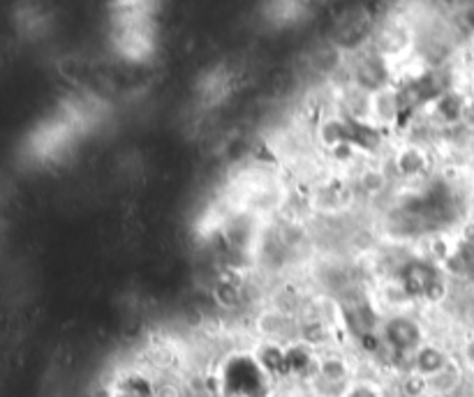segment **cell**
Here are the masks:
<instances>
[{
	"label": "cell",
	"mask_w": 474,
	"mask_h": 397,
	"mask_svg": "<svg viewBox=\"0 0 474 397\" xmlns=\"http://www.w3.org/2000/svg\"><path fill=\"white\" fill-rule=\"evenodd\" d=\"M234 83H237V75L227 65H215V67L206 69L197 81V104H199V109L208 111L220 107L231 95Z\"/></svg>",
	"instance_id": "6da1fadb"
},
{
	"label": "cell",
	"mask_w": 474,
	"mask_h": 397,
	"mask_svg": "<svg viewBox=\"0 0 474 397\" xmlns=\"http://www.w3.org/2000/svg\"><path fill=\"white\" fill-rule=\"evenodd\" d=\"M458 363L462 365V369H468L474 375V333L470 335L468 340L462 342L461 356H458Z\"/></svg>",
	"instance_id": "277c9868"
},
{
	"label": "cell",
	"mask_w": 474,
	"mask_h": 397,
	"mask_svg": "<svg viewBox=\"0 0 474 397\" xmlns=\"http://www.w3.org/2000/svg\"><path fill=\"white\" fill-rule=\"evenodd\" d=\"M338 397H389L387 386L377 377H368L358 372Z\"/></svg>",
	"instance_id": "3957f363"
},
{
	"label": "cell",
	"mask_w": 474,
	"mask_h": 397,
	"mask_svg": "<svg viewBox=\"0 0 474 397\" xmlns=\"http://www.w3.org/2000/svg\"><path fill=\"white\" fill-rule=\"evenodd\" d=\"M451 363H454V356H451L449 349H445L439 342L428 340L426 345L410 358V363L405 365L403 372L426 384L428 379H433L435 375H439V372L449 368Z\"/></svg>",
	"instance_id": "7a4b0ae2"
}]
</instances>
